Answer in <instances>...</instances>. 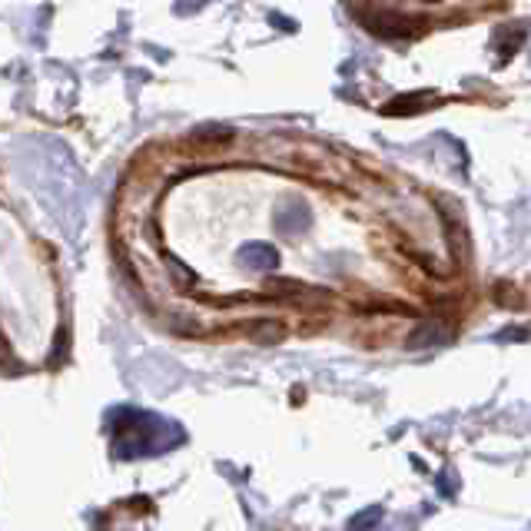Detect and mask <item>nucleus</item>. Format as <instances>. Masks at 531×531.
Segmentation results:
<instances>
[{"label": "nucleus", "mask_w": 531, "mask_h": 531, "mask_svg": "<svg viewBox=\"0 0 531 531\" xmlns=\"http://www.w3.org/2000/svg\"><path fill=\"white\" fill-rule=\"evenodd\" d=\"M449 339V332H445L439 322H425L409 336V349H425V346H439V342Z\"/></svg>", "instance_id": "f257e3e1"}, {"label": "nucleus", "mask_w": 531, "mask_h": 531, "mask_svg": "<svg viewBox=\"0 0 531 531\" xmlns=\"http://www.w3.org/2000/svg\"><path fill=\"white\" fill-rule=\"evenodd\" d=\"M283 336H286V326L279 319H263V322H256V329H253V339L266 342V346L269 342H279Z\"/></svg>", "instance_id": "f03ea898"}]
</instances>
